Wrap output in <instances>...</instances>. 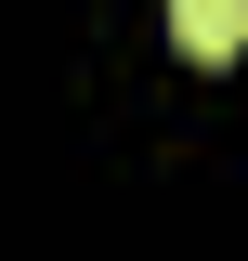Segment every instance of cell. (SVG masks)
Returning a JSON list of instances; mask_svg holds the SVG:
<instances>
[{
  "mask_svg": "<svg viewBox=\"0 0 248 261\" xmlns=\"http://www.w3.org/2000/svg\"><path fill=\"white\" fill-rule=\"evenodd\" d=\"M170 39H183V65H235L248 53V0H170Z\"/></svg>",
  "mask_w": 248,
  "mask_h": 261,
  "instance_id": "cell-1",
  "label": "cell"
}]
</instances>
